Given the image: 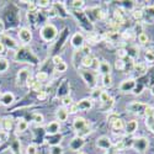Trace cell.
I'll use <instances>...</instances> for the list:
<instances>
[{
	"label": "cell",
	"instance_id": "cell-35",
	"mask_svg": "<svg viewBox=\"0 0 154 154\" xmlns=\"http://www.w3.org/2000/svg\"><path fill=\"white\" fill-rule=\"evenodd\" d=\"M137 38H138V42H139L140 45H147V43L149 42V37H148V35H147V33H144V32L139 33Z\"/></svg>",
	"mask_w": 154,
	"mask_h": 154
},
{
	"label": "cell",
	"instance_id": "cell-48",
	"mask_svg": "<svg viewBox=\"0 0 154 154\" xmlns=\"http://www.w3.org/2000/svg\"><path fill=\"white\" fill-rule=\"evenodd\" d=\"M26 154H37V147L35 144H29L26 148Z\"/></svg>",
	"mask_w": 154,
	"mask_h": 154
},
{
	"label": "cell",
	"instance_id": "cell-21",
	"mask_svg": "<svg viewBox=\"0 0 154 154\" xmlns=\"http://www.w3.org/2000/svg\"><path fill=\"white\" fill-rule=\"evenodd\" d=\"M133 70L138 73V75H143L147 72V64L142 62H134L133 63Z\"/></svg>",
	"mask_w": 154,
	"mask_h": 154
},
{
	"label": "cell",
	"instance_id": "cell-3",
	"mask_svg": "<svg viewBox=\"0 0 154 154\" xmlns=\"http://www.w3.org/2000/svg\"><path fill=\"white\" fill-rule=\"evenodd\" d=\"M148 104L146 102H140V101H132L130 104L126 105V110L131 113L134 115H144V111L147 109Z\"/></svg>",
	"mask_w": 154,
	"mask_h": 154
},
{
	"label": "cell",
	"instance_id": "cell-51",
	"mask_svg": "<svg viewBox=\"0 0 154 154\" xmlns=\"http://www.w3.org/2000/svg\"><path fill=\"white\" fill-rule=\"evenodd\" d=\"M46 97H47V93H46V91H43V90L37 94V99L40 100V101H43Z\"/></svg>",
	"mask_w": 154,
	"mask_h": 154
},
{
	"label": "cell",
	"instance_id": "cell-29",
	"mask_svg": "<svg viewBox=\"0 0 154 154\" xmlns=\"http://www.w3.org/2000/svg\"><path fill=\"white\" fill-rule=\"evenodd\" d=\"M91 133V127H90V125H88V126H85L83 130H80L79 132H76V136L78 137H82V138H85L88 134H90Z\"/></svg>",
	"mask_w": 154,
	"mask_h": 154
},
{
	"label": "cell",
	"instance_id": "cell-42",
	"mask_svg": "<svg viewBox=\"0 0 154 154\" xmlns=\"http://www.w3.org/2000/svg\"><path fill=\"white\" fill-rule=\"evenodd\" d=\"M101 94H102V90H101V89L95 88V89H93V91H91V99H93V100H96V99L100 100Z\"/></svg>",
	"mask_w": 154,
	"mask_h": 154
},
{
	"label": "cell",
	"instance_id": "cell-20",
	"mask_svg": "<svg viewBox=\"0 0 154 154\" xmlns=\"http://www.w3.org/2000/svg\"><path fill=\"white\" fill-rule=\"evenodd\" d=\"M94 63V57L91 54H86L82 58V66L84 67V69H91Z\"/></svg>",
	"mask_w": 154,
	"mask_h": 154
},
{
	"label": "cell",
	"instance_id": "cell-10",
	"mask_svg": "<svg viewBox=\"0 0 154 154\" xmlns=\"http://www.w3.org/2000/svg\"><path fill=\"white\" fill-rule=\"evenodd\" d=\"M31 76V73L29 69H20L19 73H17V86H23V85H26V82L27 79Z\"/></svg>",
	"mask_w": 154,
	"mask_h": 154
},
{
	"label": "cell",
	"instance_id": "cell-4",
	"mask_svg": "<svg viewBox=\"0 0 154 154\" xmlns=\"http://www.w3.org/2000/svg\"><path fill=\"white\" fill-rule=\"evenodd\" d=\"M100 101H101V110L104 112H111L113 105H115V99L106 91H102L101 96H100Z\"/></svg>",
	"mask_w": 154,
	"mask_h": 154
},
{
	"label": "cell",
	"instance_id": "cell-45",
	"mask_svg": "<svg viewBox=\"0 0 154 154\" xmlns=\"http://www.w3.org/2000/svg\"><path fill=\"white\" fill-rule=\"evenodd\" d=\"M63 148L60 146H53V147H51V152L49 154H63Z\"/></svg>",
	"mask_w": 154,
	"mask_h": 154
},
{
	"label": "cell",
	"instance_id": "cell-13",
	"mask_svg": "<svg viewBox=\"0 0 154 154\" xmlns=\"http://www.w3.org/2000/svg\"><path fill=\"white\" fill-rule=\"evenodd\" d=\"M46 132L49 134V136H53V134H58L60 132V123L58 121H52L49 122L47 126H46Z\"/></svg>",
	"mask_w": 154,
	"mask_h": 154
},
{
	"label": "cell",
	"instance_id": "cell-16",
	"mask_svg": "<svg viewBox=\"0 0 154 154\" xmlns=\"http://www.w3.org/2000/svg\"><path fill=\"white\" fill-rule=\"evenodd\" d=\"M111 69H112V67L107 60H101L97 70L101 75H111Z\"/></svg>",
	"mask_w": 154,
	"mask_h": 154
},
{
	"label": "cell",
	"instance_id": "cell-27",
	"mask_svg": "<svg viewBox=\"0 0 154 154\" xmlns=\"http://www.w3.org/2000/svg\"><path fill=\"white\" fill-rule=\"evenodd\" d=\"M48 78H49V75H48L46 72H38V73L36 74V82L41 83V84L45 83V82H47Z\"/></svg>",
	"mask_w": 154,
	"mask_h": 154
},
{
	"label": "cell",
	"instance_id": "cell-44",
	"mask_svg": "<svg viewBox=\"0 0 154 154\" xmlns=\"http://www.w3.org/2000/svg\"><path fill=\"white\" fill-rule=\"evenodd\" d=\"M37 8H42V9H46V8H49L51 6V2L49 0H40V2L36 3Z\"/></svg>",
	"mask_w": 154,
	"mask_h": 154
},
{
	"label": "cell",
	"instance_id": "cell-59",
	"mask_svg": "<svg viewBox=\"0 0 154 154\" xmlns=\"http://www.w3.org/2000/svg\"><path fill=\"white\" fill-rule=\"evenodd\" d=\"M78 154H85L84 152H78Z\"/></svg>",
	"mask_w": 154,
	"mask_h": 154
},
{
	"label": "cell",
	"instance_id": "cell-31",
	"mask_svg": "<svg viewBox=\"0 0 154 154\" xmlns=\"http://www.w3.org/2000/svg\"><path fill=\"white\" fill-rule=\"evenodd\" d=\"M32 121H33L36 125H42V123L45 122V117H43V115H42V113L37 112V113H33Z\"/></svg>",
	"mask_w": 154,
	"mask_h": 154
},
{
	"label": "cell",
	"instance_id": "cell-8",
	"mask_svg": "<svg viewBox=\"0 0 154 154\" xmlns=\"http://www.w3.org/2000/svg\"><path fill=\"white\" fill-rule=\"evenodd\" d=\"M96 147L102 150H110L112 147V142L107 136H101L96 139Z\"/></svg>",
	"mask_w": 154,
	"mask_h": 154
},
{
	"label": "cell",
	"instance_id": "cell-24",
	"mask_svg": "<svg viewBox=\"0 0 154 154\" xmlns=\"http://www.w3.org/2000/svg\"><path fill=\"white\" fill-rule=\"evenodd\" d=\"M126 51H127V57L131 58V59H134L139 54V48L137 46H131V47H128Z\"/></svg>",
	"mask_w": 154,
	"mask_h": 154
},
{
	"label": "cell",
	"instance_id": "cell-1",
	"mask_svg": "<svg viewBox=\"0 0 154 154\" xmlns=\"http://www.w3.org/2000/svg\"><path fill=\"white\" fill-rule=\"evenodd\" d=\"M78 74L82 76V79L85 82V84L89 88H91V89L96 88L97 79H96V75L93 70H90V69H78Z\"/></svg>",
	"mask_w": 154,
	"mask_h": 154
},
{
	"label": "cell",
	"instance_id": "cell-28",
	"mask_svg": "<svg viewBox=\"0 0 154 154\" xmlns=\"http://www.w3.org/2000/svg\"><path fill=\"white\" fill-rule=\"evenodd\" d=\"M144 58H146L147 63L154 64V51L153 49H147L144 52Z\"/></svg>",
	"mask_w": 154,
	"mask_h": 154
},
{
	"label": "cell",
	"instance_id": "cell-41",
	"mask_svg": "<svg viewBox=\"0 0 154 154\" xmlns=\"http://www.w3.org/2000/svg\"><path fill=\"white\" fill-rule=\"evenodd\" d=\"M116 54H117V59H123L125 60V58L127 57V51H126V48H119Z\"/></svg>",
	"mask_w": 154,
	"mask_h": 154
},
{
	"label": "cell",
	"instance_id": "cell-19",
	"mask_svg": "<svg viewBox=\"0 0 154 154\" xmlns=\"http://www.w3.org/2000/svg\"><path fill=\"white\" fill-rule=\"evenodd\" d=\"M88 125H89L88 121H86L84 117H82V116L75 117L74 121H73V128H74L76 132H79L80 130H83V128H84L85 126H88Z\"/></svg>",
	"mask_w": 154,
	"mask_h": 154
},
{
	"label": "cell",
	"instance_id": "cell-53",
	"mask_svg": "<svg viewBox=\"0 0 154 154\" xmlns=\"http://www.w3.org/2000/svg\"><path fill=\"white\" fill-rule=\"evenodd\" d=\"M116 119H119V115H117V113H111L110 116L107 117V120L110 121V123H112V122H113L115 120H116Z\"/></svg>",
	"mask_w": 154,
	"mask_h": 154
},
{
	"label": "cell",
	"instance_id": "cell-50",
	"mask_svg": "<svg viewBox=\"0 0 154 154\" xmlns=\"http://www.w3.org/2000/svg\"><path fill=\"white\" fill-rule=\"evenodd\" d=\"M52 62H53V64H54V67H56V66H58V64L63 63V58H62L60 56H54V57L52 58Z\"/></svg>",
	"mask_w": 154,
	"mask_h": 154
},
{
	"label": "cell",
	"instance_id": "cell-33",
	"mask_svg": "<svg viewBox=\"0 0 154 154\" xmlns=\"http://www.w3.org/2000/svg\"><path fill=\"white\" fill-rule=\"evenodd\" d=\"M115 68L120 72H123L126 69V62L123 59H116V62H115Z\"/></svg>",
	"mask_w": 154,
	"mask_h": 154
},
{
	"label": "cell",
	"instance_id": "cell-5",
	"mask_svg": "<svg viewBox=\"0 0 154 154\" xmlns=\"http://www.w3.org/2000/svg\"><path fill=\"white\" fill-rule=\"evenodd\" d=\"M131 147H132L134 150L139 152V153H144V152L148 149V147H149V140H148L146 137L134 138V139H132Z\"/></svg>",
	"mask_w": 154,
	"mask_h": 154
},
{
	"label": "cell",
	"instance_id": "cell-60",
	"mask_svg": "<svg viewBox=\"0 0 154 154\" xmlns=\"http://www.w3.org/2000/svg\"><path fill=\"white\" fill-rule=\"evenodd\" d=\"M106 154H109V153H106Z\"/></svg>",
	"mask_w": 154,
	"mask_h": 154
},
{
	"label": "cell",
	"instance_id": "cell-39",
	"mask_svg": "<svg viewBox=\"0 0 154 154\" xmlns=\"http://www.w3.org/2000/svg\"><path fill=\"white\" fill-rule=\"evenodd\" d=\"M84 4H85L84 0H73V2L70 3L72 8H74L75 10H79V9H82V8L84 6Z\"/></svg>",
	"mask_w": 154,
	"mask_h": 154
},
{
	"label": "cell",
	"instance_id": "cell-40",
	"mask_svg": "<svg viewBox=\"0 0 154 154\" xmlns=\"http://www.w3.org/2000/svg\"><path fill=\"white\" fill-rule=\"evenodd\" d=\"M54 69H56V72H58V73H64V72H67L68 66H67V63H66V62H63V63L58 64V66H56Z\"/></svg>",
	"mask_w": 154,
	"mask_h": 154
},
{
	"label": "cell",
	"instance_id": "cell-56",
	"mask_svg": "<svg viewBox=\"0 0 154 154\" xmlns=\"http://www.w3.org/2000/svg\"><path fill=\"white\" fill-rule=\"evenodd\" d=\"M5 52V46L3 45V42L0 41V54H3Z\"/></svg>",
	"mask_w": 154,
	"mask_h": 154
},
{
	"label": "cell",
	"instance_id": "cell-34",
	"mask_svg": "<svg viewBox=\"0 0 154 154\" xmlns=\"http://www.w3.org/2000/svg\"><path fill=\"white\" fill-rule=\"evenodd\" d=\"M72 104H73V99H72L70 95H64L62 97V105H63V107H68Z\"/></svg>",
	"mask_w": 154,
	"mask_h": 154
},
{
	"label": "cell",
	"instance_id": "cell-14",
	"mask_svg": "<svg viewBox=\"0 0 154 154\" xmlns=\"http://www.w3.org/2000/svg\"><path fill=\"white\" fill-rule=\"evenodd\" d=\"M14 101H15V95L10 93V91H6L2 95V97H0V102L4 105V106H10L14 104Z\"/></svg>",
	"mask_w": 154,
	"mask_h": 154
},
{
	"label": "cell",
	"instance_id": "cell-11",
	"mask_svg": "<svg viewBox=\"0 0 154 154\" xmlns=\"http://www.w3.org/2000/svg\"><path fill=\"white\" fill-rule=\"evenodd\" d=\"M85 144V139L82 138V137H74L72 140H70V143H69V148L73 150V152H79Z\"/></svg>",
	"mask_w": 154,
	"mask_h": 154
},
{
	"label": "cell",
	"instance_id": "cell-46",
	"mask_svg": "<svg viewBox=\"0 0 154 154\" xmlns=\"http://www.w3.org/2000/svg\"><path fill=\"white\" fill-rule=\"evenodd\" d=\"M122 38L123 40H128V41H131V40H133L134 38V33H133V31H126V32H123L122 33Z\"/></svg>",
	"mask_w": 154,
	"mask_h": 154
},
{
	"label": "cell",
	"instance_id": "cell-38",
	"mask_svg": "<svg viewBox=\"0 0 154 154\" xmlns=\"http://www.w3.org/2000/svg\"><path fill=\"white\" fill-rule=\"evenodd\" d=\"M101 38H102L101 36H99L97 33H94V32H89V35H88V40H89V41H91L93 43L99 42Z\"/></svg>",
	"mask_w": 154,
	"mask_h": 154
},
{
	"label": "cell",
	"instance_id": "cell-23",
	"mask_svg": "<svg viewBox=\"0 0 154 154\" xmlns=\"http://www.w3.org/2000/svg\"><path fill=\"white\" fill-rule=\"evenodd\" d=\"M111 127H112V130H113V132L116 133L117 131L120 132V131H122L123 128H125V122H123V120L122 119H116L112 123H111Z\"/></svg>",
	"mask_w": 154,
	"mask_h": 154
},
{
	"label": "cell",
	"instance_id": "cell-37",
	"mask_svg": "<svg viewBox=\"0 0 154 154\" xmlns=\"http://www.w3.org/2000/svg\"><path fill=\"white\" fill-rule=\"evenodd\" d=\"M51 137H53V139H48V143L51 144V146H59V142H60V139H62V137L59 136V133L58 134H53V136H51Z\"/></svg>",
	"mask_w": 154,
	"mask_h": 154
},
{
	"label": "cell",
	"instance_id": "cell-32",
	"mask_svg": "<svg viewBox=\"0 0 154 154\" xmlns=\"http://www.w3.org/2000/svg\"><path fill=\"white\" fill-rule=\"evenodd\" d=\"M10 67L9 60L5 58H0V73H5Z\"/></svg>",
	"mask_w": 154,
	"mask_h": 154
},
{
	"label": "cell",
	"instance_id": "cell-43",
	"mask_svg": "<svg viewBox=\"0 0 154 154\" xmlns=\"http://www.w3.org/2000/svg\"><path fill=\"white\" fill-rule=\"evenodd\" d=\"M67 110H68V113L69 115H75V113H78L79 112V109H78V106H76V104H73L72 105H69L68 107H67Z\"/></svg>",
	"mask_w": 154,
	"mask_h": 154
},
{
	"label": "cell",
	"instance_id": "cell-58",
	"mask_svg": "<svg viewBox=\"0 0 154 154\" xmlns=\"http://www.w3.org/2000/svg\"><path fill=\"white\" fill-rule=\"evenodd\" d=\"M150 94H152V95L154 96V85H153V86L150 88Z\"/></svg>",
	"mask_w": 154,
	"mask_h": 154
},
{
	"label": "cell",
	"instance_id": "cell-18",
	"mask_svg": "<svg viewBox=\"0 0 154 154\" xmlns=\"http://www.w3.org/2000/svg\"><path fill=\"white\" fill-rule=\"evenodd\" d=\"M125 130H126V134H128V136L134 134L136 131L138 130V121H136V120L128 121V123L125 125Z\"/></svg>",
	"mask_w": 154,
	"mask_h": 154
},
{
	"label": "cell",
	"instance_id": "cell-57",
	"mask_svg": "<svg viewBox=\"0 0 154 154\" xmlns=\"http://www.w3.org/2000/svg\"><path fill=\"white\" fill-rule=\"evenodd\" d=\"M149 131H150V132H152V133L154 134V123H153V125H152V126L149 127Z\"/></svg>",
	"mask_w": 154,
	"mask_h": 154
},
{
	"label": "cell",
	"instance_id": "cell-6",
	"mask_svg": "<svg viewBox=\"0 0 154 154\" xmlns=\"http://www.w3.org/2000/svg\"><path fill=\"white\" fill-rule=\"evenodd\" d=\"M136 86H137L136 80L132 79V78H128V79H125L123 82H121V84H120V91L123 93V94H128V93L133 91L136 89Z\"/></svg>",
	"mask_w": 154,
	"mask_h": 154
},
{
	"label": "cell",
	"instance_id": "cell-22",
	"mask_svg": "<svg viewBox=\"0 0 154 154\" xmlns=\"http://www.w3.org/2000/svg\"><path fill=\"white\" fill-rule=\"evenodd\" d=\"M2 38H3L2 42H3L4 46H8L9 48H17V42L14 40V38H11L9 36H4V35H3Z\"/></svg>",
	"mask_w": 154,
	"mask_h": 154
},
{
	"label": "cell",
	"instance_id": "cell-15",
	"mask_svg": "<svg viewBox=\"0 0 154 154\" xmlns=\"http://www.w3.org/2000/svg\"><path fill=\"white\" fill-rule=\"evenodd\" d=\"M90 12V15L93 16V20L94 21H97V20H102L105 17V14H104V11H102L99 6H95V8H91L90 10L88 9V14Z\"/></svg>",
	"mask_w": 154,
	"mask_h": 154
},
{
	"label": "cell",
	"instance_id": "cell-9",
	"mask_svg": "<svg viewBox=\"0 0 154 154\" xmlns=\"http://www.w3.org/2000/svg\"><path fill=\"white\" fill-rule=\"evenodd\" d=\"M19 38L23 45H27L32 41V32L27 27H22L19 30Z\"/></svg>",
	"mask_w": 154,
	"mask_h": 154
},
{
	"label": "cell",
	"instance_id": "cell-2",
	"mask_svg": "<svg viewBox=\"0 0 154 154\" xmlns=\"http://www.w3.org/2000/svg\"><path fill=\"white\" fill-rule=\"evenodd\" d=\"M58 35V30L53 23H46L45 26L41 29V37L42 40L46 42H51L53 41Z\"/></svg>",
	"mask_w": 154,
	"mask_h": 154
},
{
	"label": "cell",
	"instance_id": "cell-26",
	"mask_svg": "<svg viewBox=\"0 0 154 154\" xmlns=\"http://www.w3.org/2000/svg\"><path fill=\"white\" fill-rule=\"evenodd\" d=\"M0 126H2V128L4 131H10L12 128V120L10 117H5L2 120V122H0Z\"/></svg>",
	"mask_w": 154,
	"mask_h": 154
},
{
	"label": "cell",
	"instance_id": "cell-7",
	"mask_svg": "<svg viewBox=\"0 0 154 154\" xmlns=\"http://www.w3.org/2000/svg\"><path fill=\"white\" fill-rule=\"evenodd\" d=\"M70 43L74 48L79 49L82 48L84 45H85V38H84V35L82 32H75L73 36H72V40H70Z\"/></svg>",
	"mask_w": 154,
	"mask_h": 154
},
{
	"label": "cell",
	"instance_id": "cell-36",
	"mask_svg": "<svg viewBox=\"0 0 154 154\" xmlns=\"http://www.w3.org/2000/svg\"><path fill=\"white\" fill-rule=\"evenodd\" d=\"M102 85L105 88H110L112 85V76L111 75H102Z\"/></svg>",
	"mask_w": 154,
	"mask_h": 154
},
{
	"label": "cell",
	"instance_id": "cell-17",
	"mask_svg": "<svg viewBox=\"0 0 154 154\" xmlns=\"http://www.w3.org/2000/svg\"><path fill=\"white\" fill-rule=\"evenodd\" d=\"M56 117H57V121L60 123V122H66L69 117V113H68V110L67 107H59L56 112Z\"/></svg>",
	"mask_w": 154,
	"mask_h": 154
},
{
	"label": "cell",
	"instance_id": "cell-54",
	"mask_svg": "<svg viewBox=\"0 0 154 154\" xmlns=\"http://www.w3.org/2000/svg\"><path fill=\"white\" fill-rule=\"evenodd\" d=\"M48 16H49V17H56V16H58V15H57V11H56L54 8L51 9V11H48Z\"/></svg>",
	"mask_w": 154,
	"mask_h": 154
},
{
	"label": "cell",
	"instance_id": "cell-52",
	"mask_svg": "<svg viewBox=\"0 0 154 154\" xmlns=\"http://www.w3.org/2000/svg\"><path fill=\"white\" fill-rule=\"evenodd\" d=\"M82 49H83V52H84V56H86V54H90V51H91L90 46H86V45H84V46L82 47Z\"/></svg>",
	"mask_w": 154,
	"mask_h": 154
},
{
	"label": "cell",
	"instance_id": "cell-47",
	"mask_svg": "<svg viewBox=\"0 0 154 154\" xmlns=\"http://www.w3.org/2000/svg\"><path fill=\"white\" fill-rule=\"evenodd\" d=\"M144 116L146 117H154V107L153 106H147L146 111H144Z\"/></svg>",
	"mask_w": 154,
	"mask_h": 154
},
{
	"label": "cell",
	"instance_id": "cell-55",
	"mask_svg": "<svg viewBox=\"0 0 154 154\" xmlns=\"http://www.w3.org/2000/svg\"><path fill=\"white\" fill-rule=\"evenodd\" d=\"M4 30H5V25H4V21L0 19V35L4 33Z\"/></svg>",
	"mask_w": 154,
	"mask_h": 154
},
{
	"label": "cell",
	"instance_id": "cell-49",
	"mask_svg": "<svg viewBox=\"0 0 154 154\" xmlns=\"http://www.w3.org/2000/svg\"><path fill=\"white\" fill-rule=\"evenodd\" d=\"M31 89H32L33 91H36V93L38 94L40 91H42V84H41V83H38V82H35V84L32 85Z\"/></svg>",
	"mask_w": 154,
	"mask_h": 154
},
{
	"label": "cell",
	"instance_id": "cell-25",
	"mask_svg": "<svg viewBox=\"0 0 154 154\" xmlns=\"http://www.w3.org/2000/svg\"><path fill=\"white\" fill-rule=\"evenodd\" d=\"M132 17L137 21H142L144 19V10L142 9H133L132 10Z\"/></svg>",
	"mask_w": 154,
	"mask_h": 154
},
{
	"label": "cell",
	"instance_id": "cell-30",
	"mask_svg": "<svg viewBox=\"0 0 154 154\" xmlns=\"http://www.w3.org/2000/svg\"><path fill=\"white\" fill-rule=\"evenodd\" d=\"M27 128H29V122L27 121H25V120H20L19 123H17V132H25V131H27Z\"/></svg>",
	"mask_w": 154,
	"mask_h": 154
},
{
	"label": "cell",
	"instance_id": "cell-12",
	"mask_svg": "<svg viewBox=\"0 0 154 154\" xmlns=\"http://www.w3.org/2000/svg\"><path fill=\"white\" fill-rule=\"evenodd\" d=\"M76 106H78L79 111H88L93 109L94 106V100L91 97H85V99H82L79 102H76Z\"/></svg>",
	"mask_w": 154,
	"mask_h": 154
}]
</instances>
